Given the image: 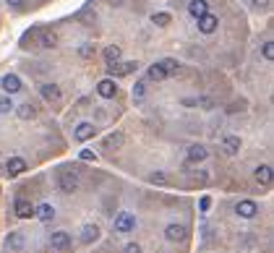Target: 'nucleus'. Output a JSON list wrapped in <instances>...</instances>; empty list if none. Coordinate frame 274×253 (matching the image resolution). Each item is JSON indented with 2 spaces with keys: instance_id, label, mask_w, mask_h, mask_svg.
Instances as JSON below:
<instances>
[{
  "instance_id": "f257e3e1",
  "label": "nucleus",
  "mask_w": 274,
  "mask_h": 253,
  "mask_svg": "<svg viewBox=\"0 0 274 253\" xmlns=\"http://www.w3.org/2000/svg\"><path fill=\"white\" fill-rule=\"evenodd\" d=\"M112 230H115V233H120V235L133 233V230H136V217H133L131 212H120V214L115 217V222H112Z\"/></svg>"
},
{
  "instance_id": "f03ea898",
  "label": "nucleus",
  "mask_w": 274,
  "mask_h": 253,
  "mask_svg": "<svg viewBox=\"0 0 274 253\" xmlns=\"http://www.w3.org/2000/svg\"><path fill=\"white\" fill-rule=\"evenodd\" d=\"M58 188L63 193H73L78 188V175H76V172H71V170H60L58 172Z\"/></svg>"
},
{
  "instance_id": "7ed1b4c3",
  "label": "nucleus",
  "mask_w": 274,
  "mask_h": 253,
  "mask_svg": "<svg viewBox=\"0 0 274 253\" xmlns=\"http://www.w3.org/2000/svg\"><path fill=\"white\" fill-rule=\"evenodd\" d=\"M133 71H139V60H128V63H110L107 65V73L110 76H128V73H133Z\"/></svg>"
},
{
  "instance_id": "20e7f679",
  "label": "nucleus",
  "mask_w": 274,
  "mask_h": 253,
  "mask_svg": "<svg viewBox=\"0 0 274 253\" xmlns=\"http://www.w3.org/2000/svg\"><path fill=\"white\" fill-rule=\"evenodd\" d=\"M207 157H209V149L204 144H191L188 154H186V162L188 165H199V162H207Z\"/></svg>"
},
{
  "instance_id": "39448f33",
  "label": "nucleus",
  "mask_w": 274,
  "mask_h": 253,
  "mask_svg": "<svg viewBox=\"0 0 274 253\" xmlns=\"http://www.w3.org/2000/svg\"><path fill=\"white\" fill-rule=\"evenodd\" d=\"M165 238L170 240V243H183V240L188 238V227H186V225L173 222V225H167V227H165Z\"/></svg>"
},
{
  "instance_id": "423d86ee",
  "label": "nucleus",
  "mask_w": 274,
  "mask_h": 253,
  "mask_svg": "<svg viewBox=\"0 0 274 253\" xmlns=\"http://www.w3.org/2000/svg\"><path fill=\"white\" fill-rule=\"evenodd\" d=\"M235 214L243 217V220H254V217L259 214V204L251 201V199H243V201L235 204Z\"/></svg>"
},
{
  "instance_id": "0eeeda50",
  "label": "nucleus",
  "mask_w": 274,
  "mask_h": 253,
  "mask_svg": "<svg viewBox=\"0 0 274 253\" xmlns=\"http://www.w3.org/2000/svg\"><path fill=\"white\" fill-rule=\"evenodd\" d=\"M196 24H199V31L201 34H214L217 26H220V16H214L212 10H209V13H204L201 18H196Z\"/></svg>"
},
{
  "instance_id": "6e6552de",
  "label": "nucleus",
  "mask_w": 274,
  "mask_h": 253,
  "mask_svg": "<svg viewBox=\"0 0 274 253\" xmlns=\"http://www.w3.org/2000/svg\"><path fill=\"white\" fill-rule=\"evenodd\" d=\"M71 243H73V240H71V235H68L65 233V230H58V233H52L50 235V246H52V251H68V248H71Z\"/></svg>"
},
{
  "instance_id": "1a4fd4ad",
  "label": "nucleus",
  "mask_w": 274,
  "mask_h": 253,
  "mask_svg": "<svg viewBox=\"0 0 274 253\" xmlns=\"http://www.w3.org/2000/svg\"><path fill=\"white\" fill-rule=\"evenodd\" d=\"M94 136H97V125L94 123H78L76 125V131H73V139L76 141H89V139H94Z\"/></svg>"
},
{
  "instance_id": "9d476101",
  "label": "nucleus",
  "mask_w": 274,
  "mask_h": 253,
  "mask_svg": "<svg viewBox=\"0 0 274 253\" xmlns=\"http://www.w3.org/2000/svg\"><path fill=\"white\" fill-rule=\"evenodd\" d=\"M97 94L102 99H112L118 94V84H115V78H102V81L97 84Z\"/></svg>"
},
{
  "instance_id": "9b49d317",
  "label": "nucleus",
  "mask_w": 274,
  "mask_h": 253,
  "mask_svg": "<svg viewBox=\"0 0 274 253\" xmlns=\"http://www.w3.org/2000/svg\"><path fill=\"white\" fill-rule=\"evenodd\" d=\"M0 86H3V91H8V97H13L21 91V78L16 73H8V76L0 78Z\"/></svg>"
},
{
  "instance_id": "f8f14e48",
  "label": "nucleus",
  "mask_w": 274,
  "mask_h": 253,
  "mask_svg": "<svg viewBox=\"0 0 274 253\" xmlns=\"http://www.w3.org/2000/svg\"><path fill=\"white\" fill-rule=\"evenodd\" d=\"M222 149H225V154H238L241 152V136H235V133H227V136H222Z\"/></svg>"
},
{
  "instance_id": "ddd939ff",
  "label": "nucleus",
  "mask_w": 274,
  "mask_h": 253,
  "mask_svg": "<svg viewBox=\"0 0 274 253\" xmlns=\"http://www.w3.org/2000/svg\"><path fill=\"white\" fill-rule=\"evenodd\" d=\"M34 217L42 222H52L55 220V206L52 204H39V206H34Z\"/></svg>"
},
{
  "instance_id": "4468645a",
  "label": "nucleus",
  "mask_w": 274,
  "mask_h": 253,
  "mask_svg": "<svg viewBox=\"0 0 274 253\" xmlns=\"http://www.w3.org/2000/svg\"><path fill=\"white\" fill-rule=\"evenodd\" d=\"M24 246H26V238L21 233H8L5 235V248L8 251H24Z\"/></svg>"
},
{
  "instance_id": "2eb2a0df",
  "label": "nucleus",
  "mask_w": 274,
  "mask_h": 253,
  "mask_svg": "<svg viewBox=\"0 0 274 253\" xmlns=\"http://www.w3.org/2000/svg\"><path fill=\"white\" fill-rule=\"evenodd\" d=\"M16 217L18 220H31L34 217V204L26 201V199H18L16 201Z\"/></svg>"
},
{
  "instance_id": "dca6fc26",
  "label": "nucleus",
  "mask_w": 274,
  "mask_h": 253,
  "mask_svg": "<svg viewBox=\"0 0 274 253\" xmlns=\"http://www.w3.org/2000/svg\"><path fill=\"white\" fill-rule=\"evenodd\" d=\"M99 225H94V222H89V225H84L81 227V240H84V243H97V240H99Z\"/></svg>"
},
{
  "instance_id": "f3484780",
  "label": "nucleus",
  "mask_w": 274,
  "mask_h": 253,
  "mask_svg": "<svg viewBox=\"0 0 274 253\" xmlns=\"http://www.w3.org/2000/svg\"><path fill=\"white\" fill-rule=\"evenodd\" d=\"M204 13H209V3H207V0H191V3H188V16L201 18Z\"/></svg>"
},
{
  "instance_id": "a211bd4d",
  "label": "nucleus",
  "mask_w": 274,
  "mask_h": 253,
  "mask_svg": "<svg viewBox=\"0 0 274 253\" xmlns=\"http://www.w3.org/2000/svg\"><path fill=\"white\" fill-rule=\"evenodd\" d=\"M39 94H42V99H47V102H58L60 99V86L58 84H42Z\"/></svg>"
},
{
  "instance_id": "6ab92c4d",
  "label": "nucleus",
  "mask_w": 274,
  "mask_h": 253,
  "mask_svg": "<svg viewBox=\"0 0 274 253\" xmlns=\"http://www.w3.org/2000/svg\"><path fill=\"white\" fill-rule=\"evenodd\" d=\"M254 178H256L259 186H269V183H272V167L269 165H259L254 170Z\"/></svg>"
},
{
  "instance_id": "aec40b11",
  "label": "nucleus",
  "mask_w": 274,
  "mask_h": 253,
  "mask_svg": "<svg viewBox=\"0 0 274 253\" xmlns=\"http://www.w3.org/2000/svg\"><path fill=\"white\" fill-rule=\"evenodd\" d=\"M146 78H149V81H165V78H170V76L162 68V63H152L149 71H146Z\"/></svg>"
},
{
  "instance_id": "412c9836",
  "label": "nucleus",
  "mask_w": 274,
  "mask_h": 253,
  "mask_svg": "<svg viewBox=\"0 0 274 253\" xmlns=\"http://www.w3.org/2000/svg\"><path fill=\"white\" fill-rule=\"evenodd\" d=\"M5 170H8V175H21V172H26V162L21 157H10Z\"/></svg>"
},
{
  "instance_id": "4be33fe9",
  "label": "nucleus",
  "mask_w": 274,
  "mask_h": 253,
  "mask_svg": "<svg viewBox=\"0 0 274 253\" xmlns=\"http://www.w3.org/2000/svg\"><path fill=\"white\" fill-rule=\"evenodd\" d=\"M102 55H105V63L110 65V63H118V60H120L123 50L118 47V44H110V47H105V52H102Z\"/></svg>"
},
{
  "instance_id": "5701e85b",
  "label": "nucleus",
  "mask_w": 274,
  "mask_h": 253,
  "mask_svg": "<svg viewBox=\"0 0 274 253\" xmlns=\"http://www.w3.org/2000/svg\"><path fill=\"white\" fill-rule=\"evenodd\" d=\"M170 21H173V16H170L167 10H159V13L152 16V24L154 26H170Z\"/></svg>"
},
{
  "instance_id": "b1692460",
  "label": "nucleus",
  "mask_w": 274,
  "mask_h": 253,
  "mask_svg": "<svg viewBox=\"0 0 274 253\" xmlns=\"http://www.w3.org/2000/svg\"><path fill=\"white\" fill-rule=\"evenodd\" d=\"M16 115H18L21 120H31L34 115H37V110H34V107L29 105V102H26V105H21V107H16Z\"/></svg>"
},
{
  "instance_id": "393cba45",
  "label": "nucleus",
  "mask_w": 274,
  "mask_h": 253,
  "mask_svg": "<svg viewBox=\"0 0 274 253\" xmlns=\"http://www.w3.org/2000/svg\"><path fill=\"white\" fill-rule=\"evenodd\" d=\"M39 44H42V47H47V50H50V47H55V44H58V37H55L52 31H44L42 37H39Z\"/></svg>"
},
{
  "instance_id": "a878e982",
  "label": "nucleus",
  "mask_w": 274,
  "mask_h": 253,
  "mask_svg": "<svg viewBox=\"0 0 274 253\" xmlns=\"http://www.w3.org/2000/svg\"><path fill=\"white\" fill-rule=\"evenodd\" d=\"M131 91H133V102H141V99L146 97V84H144V81H136Z\"/></svg>"
},
{
  "instance_id": "bb28decb",
  "label": "nucleus",
  "mask_w": 274,
  "mask_h": 253,
  "mask_svg": "<svg viewBox=\"0 0 274 253\" xmlns=\"http://www.w3.org/2000/svg\"><path fill=\"white\" fill-rule=\"evenodd\" d=\"M159 63H162V68L167 71V76L178 73V60H175V57H165V60H159Z\"/></svg>"
},
{
  "instance_id": "cd10ccee",
  "label": "nucleus",
  "mask_w": 274,
  "mask_h": 253,
  "mask_svg": "<svg viewBox=\"0 0 274 253\" xmlns=\"http://www.w3.org/2000/svg\"><path fill=\"white\" fill-rule=\"evenodd\" d=\"M261 55H264V60H274V42L272 39H267L261 44Z\"/></svg>"
},
{
  "instance_id": "c85d7f7f",
  "label": "nucleus",
  "mask_w": 274,
  "mask_h": 253,
  "mask_svg": "<svg viewBox=\"0 0 274 253\" xmlns=\"http://www.w3.org/2000/svg\"><path fill=\"white\" fill-rule=\"evenodd\" d=\"M123 144V133H112V136H107V139H105V146L107 149H118Z\"/></svg>"
},
{
  "instance_id": "c756f323",
  "label": "nucleus",
  "mask_w": 274,
  "mask_h": 253,
  "mask_svg": "<svg viewBox=\"0 0 274 253\" xmlns=\"http://www.w3.org/2000/svg\"><path fill=\"white\" fill-rule=\"evenodd\" d=\"M13 110H16V105H13V99H10V97L0 99V115H8V112H13Z\"/></svg>"
},
{
  "instance_id": "7c9ffc66",
  "label": "nucleus",
  "mask_w": 274,
  "mask_h": 253,
  "mask_svg": "<svg viewBox=\"0 0 274 253\" xmlns=\"http://www.w3.org/2000/svg\"><path fill=\"white\" fill-rule=\"evenodd\" d=\"M149 183H154V186H165V183H167V175H165V172H152V175H149Z\"/></svg>"
},
{
  "instance_id": "2f4dec72",
  "label": "nucleus",
  "mask_w": 274,
  "mask_h": 253,
  "mask_svg": "<svg viewBox=\"0 0 274 253\" xmlns=\"http://www.w3.org/2000/svg\"><path fill=\"white\" fill-rule=\"evenodd\" d=\"M78 55H81V57H86V60H89V57L94 55V44H81V47H78Z\"/></svg>"
},
{
  "instance_id": "473e14b6",
  "label": "nucleus",
  "mask_w": 274,
  "mask_h": 253,
  "mask_svg": "<svg viewBox=\"0 0 274 253\" xmlns=\"http://www.w3.org/2000/svg\"><path fill=\"white\" fill-rule=\"evenodd\" d=\"M272 0H251V5H254V10H267Z\"/></svg>"
},
{
  "instance_id": "72a5a7b5",
  "label": "nucleus",
  "mask_w": 274,
  "mask_h": 253,
  "mask_svg": "<svg viewBox=\"0 0 274 253\" xmlns=\"http://www.w3.org/2000/svg\"><path fill=\"white\" fill-rule=\"evenodd\" d=\"M81 159H86V162H97V154L91 152V149H81V154H78Z\"/></svg>"
},
{
  "instance_id": "f704fd0d",
  "label": "nucleus",
  "mask_w": 274,
  "mask_h": 253,
  "mask_svg": "<svg viewBox=\"0 0 274 253\" xmlns=\"http://www.w3.org/2000/svg\"><path fill=\"white\" fill-rule=\"evenodd\" d=\"M123 253H141V246H139V243H128Z\"/></svg>"
},
{
  "instance_id": "c9c22d12",
  "label": "nucleus",
  "mask_w": 274,
  "mask_h": 253,
  "mask_svg": "<svg viewBox=\"0 0 274 253\" xmlns=\"http://www.w3.org/2000/svg\"><path fill=\"white\" fill-rule=\"evenodd\" d=\"M209 206H212V199H209V196H204V199H201V212H207Z\"/></svg>"
},
{
  "instance_id": "e433bc0d",
  "label": "nucleus",
  "mask_w": 274,
  "mask_h": 253,
  "mask_svg": "<svg viewBox=\"0 0 274 253\" xmlns=\"http://www.w3.org/2000/svg\"><path fill=\"white\" fill-rule=\"evenodd\" d=\"M5 3H8V5H13V8H18L21 3H24V0H5Z\"/></svg>"
},
{
  "instance_id": "4c0bfd02",
  "label": "nucleus",
  "mask_w": 274,
  "mask_h": 253,
  "mask_svg": "<svg viewBox=\"0 0 274 253\" xmlns=\"http://www.w3.org/2000/svg\"><path fill=\"white\" fill-rule=\"evenodd\" d=\"M107 3H110L112 8H120V5H123V0H107Z\"/></svg>"
}]
</instances>
